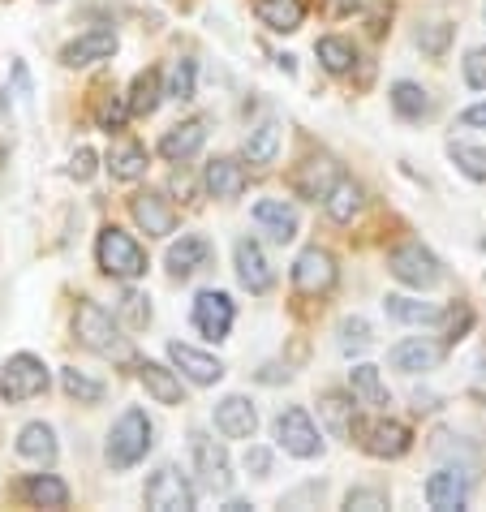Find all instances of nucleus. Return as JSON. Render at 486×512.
<instances>
[{"instance_id": "13", "label": "nucleus", "mask_w": 486, "mask_h": 512, "mask_svg": "<svg viewBox=\"0 0 486 512\" xmlns=\"http://www.w3.org/2000/svg\"><path fill=\"white\" fill-rule=\"evenodd\" d=\"M117 31L112 26H91L87 35L69 39V44L61 48V65L69 69H82V65H95V61H112V52H117Z\"/></svg>"}, {"instance_id": "48", "label": "nucleus", "mask_w": 486, "mask_h": 512, "mask_svg": "<svg viewBox=\"0 0 486 512\" xmlns=\"http://www.w3.org/2000/svg\"><path fill=\"white\" fill-rule=\"evenodd\" d=\"M246 469H250L254 478H267L271 474V452L267 448H250L246 452Z\"/></svg>"}, {"instance_id": "29", "label": "nucleus", "mask_w": 486, "mask_h": 512, "mask_svg": "<svg viewBox=\"0 0 486 512\" xmlns=\"http://www.w3.org/2000/svg\"><path fill=\"white\" fill-rule=\"evenodd\" d=\"M108 173L112 181H138L147 177V147L142 142H117V147L108 151Z\"/></svg>"}, {"instance_id": "50", "label": "nucleus", "mask_w": 486, "mask_h": 512, "mask_svg": "<svg viewBox=\"0 0 486 512\" xmlns=\"http://www.w3.org/2000/svg\"><path fill=\"white\" fill-rule=\"evenodd\" d=\"M469 392H474V401H486V353H482L478 366H474V379H469Z\"/></svg>"}, {"instance_id": "6", "label": "nucleus", "mask_w": 486, "mask_h": 512, "mask_svg": "<svg viewBox=\"0 0 486 512\" xmlns=\"http://www.w3.org/2000/svg\"><path fill=\"white\" fill-rule=\"evenodd\" d=\"M388 272L400 284H409V289H435V284L443 280L439 259L422 246V241H405V246H396L388 254Z\"/></svg>"}, {"instance_id": "3", "label": "nucleus", "mask_w": 486, "mask_h": 512, "mask_svg": "<svg viewBox=\"0 0 486 512\" xmlns=\"http://www.w3.org/2000/svg\"><path fill=\"white\" fill-rule=\"evenodd\" d=\"M95 263H99V272L112 276V280H142V276H147V250H142V241L134 233L117 229V224L99 229V237H95Z\"/></svg>"}, {"instance_id": "47", "label": "nucleus", "mask_w": 486, "mask_h": 512, "mask_svg": "<svg viewBox=\"0 0 486 512\" xmlns=\"http://www.w3.org/2000/svg\"><path fill=\"white\" fill-rule=\"evenodd\" d=\"M95 151L91 147H78L74 151V160H69V177H74V181H91L95 177Z\"/></svg>"}, {"instance_id": "8", "label": "nucleus", "mask_w": 486, "mask_h": 512, "mask_svg": "<svg viewBox=\"0 0 486 512\" xmlns=\"http://www.w3.org/2000/svg\"><path fill=\"white\" fill-rule=\"evenodd\" d=\"M233 319H237V306H233V297H228L224 289H203L194 297V310H190V323H194V332L198 336H207V340H228V332H233Z\"/></svg>"}, {"instance_id": "42", "label": "nucleus", "mask_w": 486, "mask_h": 512, "mask_svg": "<svg viewBox=\"0 0 486 512\" xmlns=\"http://www.w3.org/2000/svg\"><path fill=\"white\" fill-rule=\"evenodd\" d=\"M121 315H125V323H130V327H147L151 323V302L138 289H125L121 293Z\"/></svg>"}, {"instance_id": "10", "label": "nucleus", "mask_w": 486, "mask_h": 512, "mask_svg": "<svg viewBox=\"0 0 486 512\" xmlns=\"http://www.w3.org/2000/svg\"><path fill=\"white\" fill-rule=\"evenodd\" d=\"M336 284V259L323 246H306L293 263V289L302 297H323Z\"/></svg>"}, {"instance_id": "12", "label": "nucleus", "mask_w": 486, "mask_h": 512, "mask_svg": "<svg viewBox=\"0 0 486 512\" xmlns=\"http://www.w3.org/2000/svg\"><path fill=\"white\" fill-rule=\"evenodd\" d=\"M233 263H237L241 289H250L254 297L271 293V284H276V272H271L267 254H263V246H259L254 237H241V241H237V246H233Z\"/></svg>"}, {"instance_id": "1", "label": "nucleus", "mask_w": 486, "mask_h": 512, "mask_svg": "<svg viewBox=\"0 0 486 512\" xmlns=\"http://www.w3.org/2000/svg\"><path fill=\"white\" fill-rule=\"evenodd\" d=\"M74 336H78L82 349H91V353H99V358H108V362H130L134 358L130 340L121 336V327L112 323L108 310L99 302H91V297H82L78 310H74Z\"/></svg>"}, {"instance_id": "16", "label": "nucleus", "mask_w": 486, "mask_h": 512, "mask_svg": "<svg viewBox=\"0 0 486 512\" xmlns=\"http://www.w3.org/2000/svg\"><path fill=\"white\" fill-rule=\"evenodd\" d=\"M168 362H173L190 383H198V388H211V383L224 379V362L216 358V353H203V349H194V345H181V340L168 345Z\"/></svg>"}, {"instance_id": "51", "label": "nucleus", "mask_w": 486, "mask_h": 512, "mask_svg": "<svg viewBox=\"0 0 486 512\" xmlns=\"http://www.w3.org/2000/svg\"><path fill=\"white\" fill-rule=\"evenodd\" d=\"M461 125H469V130H486V99L461 112Z\"/></svg>"}, {"instance_id": "23", "label": "nucleus", "mask_w": 486, "mask_h": 512, "mask_svg": "<svg viewBox=\"0 0 486 512\" xmlns=\"http://www.w3.org/2000/svg\"><path fill=\"white\" fill-rule=\"evenodd\" d=\"M254 224H259L271 241L289 246L297 237V207L284 203V198H263V203H254Z\"/></svg>"}, {"instance_id": "9", "label": "nucleus", "mask_w": 486, "mask_h": 512, "mask_svg": "<svg viewBox=\"0 0 486 512\" xmlns=\"http://www.w3.org/2000/svg\"><path fill=\"white\" fill-rule=\"evenodd\" d=\"M276 439H280V448L297 461H314L323 452V435H319V426L310 422L306 409H284V414L276 418Z\"/></svg>"}, {"instance_id": "40", "label": "nucleus", "mask_w": 486, "mask_h": 512, "mask_svg": "<svg viewBox=\"0 0 486 512\" xmlns=\"http://www.w3.org/2000/svg\"><path fill=\"white\" fill-rule=\"evenodd\" d=\"M448 155H452V164L461 168V173L469 181H486V151L482 147H469V142H448Z\"/></svg>"}, {"instance_id": "38", "label": "nucleus", "mask_w": 486, "mask_h": 512, "mask_svg": "<svg viewBox=\"0 0 486 512\" xmlns=\"http://www.w3.org/2000/svg\"><path fill=\"white\" fill-rule=\"evenodd\" d=\"M164 91H168V99H181V104L194 99V91H198V61L194 56H177L173 69H168Z\"/></svg>"}, {"instance_id": "44", "label": "nucleus", "mask_w": 486, "mask_h": 512, "mask_svg": "<svg viewBox=\"0 0 486 512\" xmlns=\"http://www.w3.org/2000/svg\"><path fill=\"white\" fill-rule=\"evenodd\" d=\"M370 345V323L366 319H345L340 323V349L345 353H362Z\"/></svg>"}, {"instance_id": "39", "label": "nucleus", "mask_w": 486, "mask_h": 512, "mask_svg": "<svg viewBox=\"0 0 486 512\" xmlns=\"http://www.w3.org/2000/svg\"><path fill=\"white\" fill-rule=\"evenodd\" d=\"M125 117H134V112H130V95H117V91H108L104 99H99V108H95V121H99V130L117 134V130H125Z\"/></svg>"}, {"instance_id": "2", "label": "nucleus", "mask_w": 486, "mask_h": 512, "mask_svg": "<svg viewBox=\"0 0 486 512\" xmlns=\"http://www.w3.org/2000/svg\"><path fill=\"white\" fill-rule=\"evenodd\" d=\"M151 444H155V426L147 418V409L130 405L117 422H112L108 444H104V457H108L112 469H134L151 452Z\"/></svg>"}, {"instance_id": "43", "label": "nucleus", "mask_w": 486, "mask_h": 512, "mask_svg": "<svg viewBox=\"0 0 486 512\" xmlns=\"http://www.w3.org/2000/svg\"><path fill=\"white\" fill-rule=\"evenodd\" d=\"M345 508L353 512H379V508H388V491H379V487H353L345 495Z\"/></svg>"}, {"instance_id": "19", "label": "nucleus", "mask_w": 486, "mask_h": 512, "mask_svg": "<svg viewBox=\"0 0 486 512\" xmlns=\"http://www.w3.org/2000/svg\"><path fill=\"white\" fill-rule=\"evenodd\" d=\"M443 358V349L431 345L426 336H405V340H396V345L388 349V362H392V371L400 375H422V371H435Z\"/></svg>"}, {"instance_id": "37", "label": "nucleus", "mask_w": 486, "mask_h": 512, "mask_svg": "<svg viewBox=\"0 0 486 512\" xmlns=\"http://www.w3.org/2000/svg\"><path fill=\"white\" fill-rule=\"evenodd\" d=\"M61 388L69 401H78V405H99L104 401V383L91 379L87 371H78V366H61Z\"/></svg>"}, {"instance_id": "30", "label": "nucleus", "mask_w": 486, "mask_h": 512, "mask_svg": "<svg viewBox=\"0 0 486 512\" xmlns=\"http://www.w3.org/2000/svg\"><path fill=\"white\" fill-rule=\"evenodd\" d=\"M388 99H392V112H396L400 121H422V117H431V95H426L418 82H409V78L392 82Z\"/></svg>"}, {"instance_id": "7", "label": "nucleus", "mask_w": 486, "mask_h": 512, "mask_svg": "<svg viewBox=\"0 0 486 512\" xmlns=\"http://www.w3.org/2000/svg\"><path fill=\"white\" fill-rule=\"evenodd\" d=\"M190 457H194L198 478H203V487L211 495H224L233 487V461H228L220 439H211L207 431H190Z\"/></svg>"}, {"instance_id": "26", "label": "nucleus", "mask_w": 486, "mask_h": 512, "mask_svg": "<svg viewBox=\"0 0 486 512\" xmlns=\"http://www.w3.org/2000/svg\"><path fill=\"white\" fill-rule=\"evenodd\" d=\"M56 431L48 422H26L18 431V457L31 461V465H52L56 461Z\"/></svg>"}, {"instance_id": "45", "label": "nucleus", "mask_w": 486, "mask_h": 512, "mask_svg": "<svg viewBox=\"0 0 486 512\" xmlns=\"http://www.w3.org/2000/svg\"><path fill=\"white\" fill-rule=\"evenodd\" d=\"M461 69H465V82H469V87L486 91V48H469L465 61H461Z\"/></svg>"}, {"instance_id": "18", "label": "nucleus", "mask_w": 486, "mask_h": 512, "mask_svg": "<svg viewBox=\"0 0 486 512\" xmlns=\"http://www.w3.org/2000/svg\"><path fill=\"white\" fill-rule=\"evenodd\" d=\"M211 418H216V431L224 439H254V431H259V409L250 396H224Z\"/></svg>"}, {"instance_id": "24", "label": "nucleus", "mask_w": 486, "mask_h": 512, "mask_svg": "<svg viewBox=\"0 0 486 512\" xmlns=\"http://www.w3.org/2000/svg\"><path fill=\"white\" fill-rule=\"evenodd\" d=\"M254 18L276 35H293L306 22V0H254Z\"/></svg>"}, {"instance_id": "28", "label": "nucleus", "mask_w": 486, "mask_h": 512, "mask_svg": "<svg viewBox=\"0 0 486 512\" xmlns=\"http://www.w3.org/2000/svg\"><path fill=\"white\" fill-rule=\"evenodd\" d=\"M349 392L357 396V405H370V409H388L392 405V396H388V388H383V379H379V366H370V362H357L349 371Z\"/></svg>"}, {"instance_id": "33", "label": "nucleus", "mask_w": 486, "mask_h": 512, "mask_svg": "<svg viewBox=\"0 0 486 512\" xmlns=\"http://www.w3.org/2000/svg\"><path fill=\"white\" fill-rule=\"evenodd\" d=\"M323 207H327V216H332L336 224H349L357 211H362V186H357L353 177L340 173V181L332 186V194L323 198Z\"/></svg>"}, {"instance_id": "35", "label": "nucleus", "mask_w": 486, "mask_h": 512, "mask_svg": "<svg viewBox=\"0 0 486 512\" xmlns=\"http://www.w3.org/2000/svg\"><path fill=\"white\" fill-rule=\"evenodd\" d=\"M164 82L155 69H142V74L134 78V87H130V112L134 117H151L155 108H160V99H164Z\"/></svg>"}, {"instance_id": "49", "label": "nucleus", "mask_w": 486, "mask_h": 512, "mask_svg": "<svg viewBox=\"0 0 486 512\" xmlns=\"http://www.w3.org/2000/svg\"><path fill=\"white\" fill-rule=\"evenodd\" d=\"M362 9V0H323V13L327 18H349V13Z\"/></svg>"}, {"instance_id": "36", "label": "nucleus", "mask_w": 486, "mask_h": 512, "mask_svg": "<svg viewBox=\"0 0 486 512\" xmlns=\"http://www.w3.org/2000/svg\"><path fill=\"white\" fill-rule=\"evenodd\" d=\"M314 52H319L327 74H349V69L357 65V48L349 44V39H340V35H323L319 44H314Z\"/></svg>"}, {"instance_id": "22", "label": "nucleus", "mask_w": 486, "mask_h": 512, "mask_svg": "<svg viewBox=\"0 0 486 512\" xmlns=\"http://www.w3.org/2000/svg\"><path fill=\"white\" fill-rule=\"evenodd\" d=\"M203 142H207V121L203 117H190V121L173 125V130L160 138V155H164L168 164H185V160H194V155L203 151Z\"/></svg>"}, {"instance_id": "17", "label": "nucleus", "mask_w": 486, "mask_h": 512, "mask_svg": "<svg viewBox=\"0 0 486 512\" xmlns=\"http://www.w3.org/2000/svg\"><path fill=\"white\" fill-rule=\"evenodd\" d=\"M211 241L203 237V233H185L181 241H173L168 246V254H164V267H168V276L173 280H190L194 272H203V267L211 263Z\"/></svg>"}, {"instance_id": "52", "label": "nucleus", "mask_w": 486, "mask_h": 512, "mask_svg": "<svg viewBox=\"0 0 486 512\" xmlns=\"http://www.w3.org/2000/svg\"><path fill=\"white\" fill-rule=\"evenodd\" d=\"M224 512H250V504H246V500H228Z\"/></svg>"}, {"instance_id": "11", "label": "nucleus", "mask_w": 486, "mask_h": 512, "mask_svg": "<svg viewBox=\"0 0 486 512\" xmlns=\"http://www.w3.org/2000/svg\"><path fill=\"white\" fill-rule=\"evenodd\" d=\"M357 435H362V448L370 452V457H379V461H396V457H405V452L413 448L409 426L405 422H392V418H379V422L357 426Z\"/></svg>"}, {"instance_id": "31", "label": "nucleus", "mask_w": 486, "mask_h": 512, "mask_svg": "<svg viewBox=\"0 0 486 512\" xmlns=\"http://www.w3.org/2000/svg\"><path fill=\"white\" fill-rule=\"evenodd\" d=\"M353 405H357V396L349 392H327L323 401H319V414H323V422H327V431H332L336 439H345V435H353L357 431V414H353Z\"/></svg>"}, {"instance_id": "20", "label": "nucleus", "mask_w": 486, "mask_h": 512, "mask_svg": "<svg viewBox=\"0 0 486 512\" xmlns=\"http://www.w3.org/2000/svg\"><path fill=\"white\" fill-rule=\"evenodd\" d=\"M203 190L220 203H233V198L246 194V164L228 160V155H216L207 168H203Z\"/></svg>"}, {"instance_id": "15", "label": "nucleus", "mask_w": 486, "mask_h": 512, "mask_svg": "<svg viewBox=\"0 0 486 512\" xmlns=\"http://www.w3.org/2000/svg\"><path fill=\"white\" fill-rule=\"evenodd\" d=\"M426 504L435 512H461L469 504V474L465 469H452V465L435 469V474L426 478Z\"/></svg>"}, {"instance_id": "21", "label": "nucleus", "mask_w": 486, "mask_h": 512, "mask_svg": "<svg viewBox=\"0 0 486 512\" xmlns=\"http://www.w3.org/2000/svg\"><path fill=\"white\" fill-rule=\"evenodd\" d=\"M138 379L147 388L151 401L160 405H185V383H181V371L177 366H164V362H138Z\"/></svg>"}, {"instance_id": "14", "label": "nucleus", "mask_w": 486, "mask_h": 512, "mask_svg": "<svg viewBox=\"0 0 486 512\" xmlns=\"http://www.w3.org/2000/svg\"><path fill=\"white\" fill-rule=\"evenodd\" d=\"M130 216H134V224L147 237L177 233V211H173V203H168L164 194H155V190H142V194L130 198Z\"/></svg>"}, {"instance_id": "46", "label": "nucleus", "mask_w": 486, "mask_h": 512, "mask_svg": "<svg viewBox=\"0 0 486 512\" xmlns=\"http://www.w3.org/2000/svg\"><path fill=\"white\" fill-rule=\"evenodd\" d=\"M469 323H474V310H469V306L452 310V315H448V336H443V345H448V349H456V345H461V340H465V332H469Z\"/></svg>"}, {"instance_id": "34", "label": "nucleus", "mask_w": 486, "mask_h": 512, "mask_svg": "<svg viewBox=\"0 0 486 512\" xmlns=\"http://www.w3.org/2000/svg\"><path fill=\"white\" fill-rule=\"evenodd\" d=\"M276 155H280V121H263V125H254L250 138H246V164H276Z\"/></svg>"}, {"instance_id": "41", "label": "nucleus", "mask_w": 486, "mask_h": 512, "mask_svg": "<svg viewBox=\"0 0 486 512\" xmlns=\"http://www.w3.org/2000/svg\"><path fill=\"white\" fill-rule=\"evenodd\" d=\"M452 35H456V26L431 22V26H422V31H418V48L426 56H443V52H448V44H452Z\"/></svg>"}, {"instance_id": "32", "label": "nucleus", "mask_w": 486, "mask_h": 512, "mask_svg": "<svg viewBox=\"0 0 486 512\" xmlns=\"http://www.w3.org/2000/svg\"><path fill=\"white\" fill-rule=\"evenodd\" d=\"M383 310L396 323H439L443 310L435 302H422V297H405V293H388L383 297Z\"/></svg>"}, {"instance_id": "25", "label": "nucleus", "mask_w": 486, "mask_h": 512, "mask_svg": "<svg viewBox=\"0 0 486 512\" xmlns=\"http://www.w3.org/2000/svg\"><path fill=\"white\" fill-rule=\"evenodd\" d=\"M336 181H340V168L332 160H306L293 173V190L302 194V198H314V203H319V198L332 194Z\"/></svg>"}, {"instance_id": "5", "label": "nucleus", "mask_w": 486, "mask_h": 512, "mask_svg": "<svg viewBox=\"0 0 486 512\" xmlns=\"http://www.w3.org/2000/svg\"><path fill=\"white\" fill-rule=\"evenodd\" d=\"M142 500H147V508H155V512H194L198 491L177 465H164V469H155V474L147 478Z\"/></svg>"}, {"instance_id": "27", "label": "nucleus", "mask_w": 486, "mask_h": 512, "mask_svg": "<svg viewBox=\"0 0 486 512\" xmlns=\"http://www.w3.org/2000/svg\"><path fill=\"white\" fill-rule=\"evenodd\" d=\"M18 495L31 508H65L69 504V487L56 474H26L18 482Z\"/></svg>"}, {"instance_id": "4", "label": "nucleus", "mask_w": 486, "mask_h": 512, "mask_svg": "<svg viewBox=\"0 0 486 512\" xmlns=\"http://www.w3.org/2000/svg\"><path fill=\"white\" fill-rule=\"evenodd\" d=\"M48 383H52V375H48L44 358H35V353H13L5 362V371H0V401L26 405V401H35V396H44Z\"/></svg>"}]
</instances>
